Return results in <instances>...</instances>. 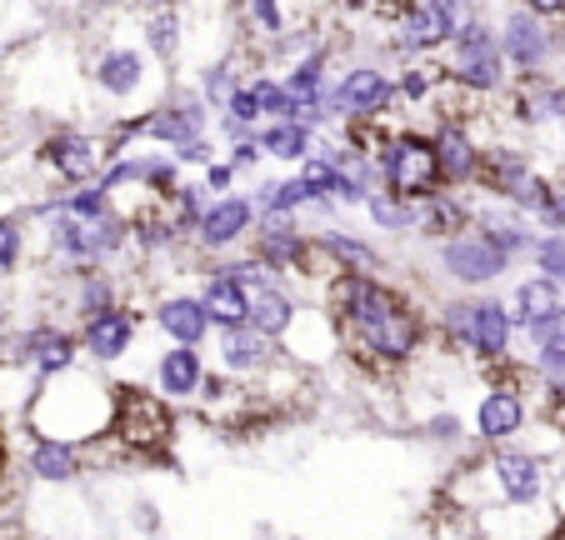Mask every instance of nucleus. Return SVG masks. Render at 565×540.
Here are the masks:
<instances>
[{"mask_svg":"<svg viewBox=\"0 0 565 540\" xmlns=\"http://www.w3.org/2000/svg\"><path fill=\"white\" fill-rule=\"evenodd\" d=\"M416 431H420V441H430V445H466V441H470V421H460L450 405H440V411L420 415Z\"/></svg>","mask_w":565,"mask_h":540,"instance_id":"nucleus-34","label":"nucleus"},{"mask_svg":"<svg viewBox=\"0 0 565 540\" xmlns=\"http://www.w3.org/2000/svg\"><path fill=\"white\" fill-rule=\"evenodd\" d=\"M525 346H551V340H565V306L561 310H551V316H545V320H535V326L531 330H525Z\"/></svg>","mask_w":565,"mask_h":540,"instance_id":"nucleus-40","label":"nucleus"},{"mask_svg":"<svg viewBox=\"0 0 565 540\" xmlns=\"http://www.w3.org/2000/svg\"><path fill=\"white\" fill-rule=\"evenodd\" d=\"M215 110L205 106V96L191 81H171V91L156 100V110L140 116V146L150 150H181L185 140L211 136Z\"/></svg>","mask_w":565,"mask_h":540,"instance_id":"nucleus-15","label":"nucleus"},{"mask_svg":"<svg viewBox=\"0 0 565 540\" xmlns=\"http://www.w3.org/2000/svg\"><path fill=\"white\" fill-rule=\"evenodd\" d=\"M310 300L335 320L341 356L355 371L401 381L430 350V300L416 296V286H406V280L331 271Z\"/></svg>","mask_w":565,"mask_h":540,"instance_id":"nucleus-1","label":"nucleus"},{"mask_svg":"<svg viewBox=\"0 0 565 540\" xmlns=\"http://www.w3.org/2000/svg\"><path fill=\"white\" fill-rule=\"evenodd\" d=\"M110 441L126 460L156 466L171 460L175 441H181V405H171L166 395H156L146 381H120L116 375V425Z\"/></svg>","mask_w":565,"mask_h":540,"instance_id":"nucleus-5","label":"nucleus"},{"mask_svg":"<svg viewBox=\"0 0 565 540\" xmlns=\"http://www.w3.org/2000/svg\"><path fill=\"white\" fill-rule=\"evenodd\" d=\"M201 186H205L211 195H231V191H241V170H235L231 160L221 156V160H211V166L201 170Z\"/></svg>","mask_w":565,"mask_h":540,"instance_id":"nucleus-38","label":"nucleus"},{"mask_svg":"<svg viewBox=\"0 0 565 540\" xmlns=\"http://www.w3.org/2000/svg\"><path fill=\"white\" fill-rule=\"evenodd\" d=\"M225 160H231L235 170H241V180H250L260 166H266V150H260V140H241V146H225Z\"/></svg>","mask_w":565,"mask_h":540,"instance_id":"nucleus-39","label":"nucleus"},{"mask_svg":"<svg viewBox=\"0 0 565 540\" xmlns=\"http://www.w3.org/2000/svg\"><path fill=\"white\" fill-rule=\"evenodd\" d=\"M446 71H450V81L456 85H466L470 96H480V100H495V96H505L511 91V65H505V55H501V35H495V15L491 11H480L476 21L466 25V31L456 35V41L446 45Z\"/></svg>","mask_w":565,"mask_h":540,"instance_id":"nucleus-9","label":"nucleus"},{"mask_svg":"<svg viewBox=\"0 0 565 540\" xmlns=\"http://www.w3.org/2000/svg\"><path fill=\"white\" fill-rule=\"evenodd\" d=\"M541 405L531 391V371L525 360H511L501 371L480 375V395L470 405V445H515L535 425Z\"/></svg>","mask_w":565,"mask_h":540,"instance_id":"nucleus-6","label":"nucleus"},{"mask_svg":"<svg viewBox=\"0 0 565 540\" xmlns=\"http://www.w3.org/2000/svg\"><path fill=\"white\" fill-rule=\"evenodd\" d=\"M375 166H381V186L391 195H406V201L426 205L430 195L446 191L440 180V156H436V136L426 126H411V120H395L385 130L381 150H375Z\"/></svg>","mask_w":565,"mask_h":540,"instance_id":"nucleus-7","label":"nucleus"},{"mask_svg":"<svg viewBox=\"0 0 565 540\" xmlns=\"http://www.w3.org/2000/svg\"><path fill=\"white\" fill-rule=\"evenodd\" d=\"M116 160V146H110L106 126H51L41 140H35V166L45 170L55 191H75V186H90V180L106 176V166Z\"/></svg>","mask_w":565,"mask_h":540,"instance_id":"nucleus-8","label":"nucleus"},{"mask_svg":"<svg viewBox=\"0 0 565 540\" xmlns=\"http://www.w3.org/2000/svg\"><path fill=\"white\" fill-rule=\"evenodd\" d=\"M221 116H231V120H241V126H250V130H260L266 126V116H260V106H256V91H250V81L235 91L231 100H225V110Z\"/></svg>","mask_w":565,"mask_h":540,"instance_id":"nucleus-37","label":"nucleus"},{"mask_svg":"<svg viewBox=\"0 0 565 540\" xmlns=\"http://www.w3.org/2000/svg\"><path fill=\"white\" fill-rule=\"evenodd\" d=\"M525 371L535 381H565V340H551V346H535L525 356Z\"/></svg>","mask_w":565,"mask_h":540,"instance_id":"nucleus-36","label":"nucleus"},{"mask_svg":"<svg viewBox=\"0 0 565 540\" xmlns=\"http://www.w3.org/2000/svg\"><path fill=\"white\" fill-rule=\"evenodd\" d=\"M31 261H35L31 215H25V211H0V286L21 276Z\"/></svg>","mask_w":565,"mask_h":540,"instance_id":"nucleus-32","label":"nucleus"},{"mask_svg":"<svg viewBox=\"0 0 565 540\" xmlns=\"http://www.w3.org/2000/svg\"><path fill=\"white\" fill-rule=\"evenodd\" d=\"M476 205H480V195H470V191H440V195H430V201L420 205L416 241L440 245V241H450V235L470 231V225H476Z\"/></svg>","mask_w":565,"mask_h":540,"instance_id":"nucleus-27","label":"nucleus"},{"mask_svg":"<svg viewBox=\"0 0 565 540\" xmlns=\"http://www.w3.org/2000/svg\"><path fill=\"white\" fill-rule=\"evenodd\" d=\"M205 371H211V350L201 346H166L140 366L136 381H146L156 395H166L171 405H195L201 401V385H205Z\"/></svg>","mask_w":565,"mask_h":540,"instance_id":"nucleus-19","label":"nucleus"},{"mask_svg":"<svg viewBox=\"0 0 565 540\" xmlns=\"http://www.w3.org/2000/svg\"><path fill=\"white\" fill-rule=\"evenodd\" d=\"M361 215L371 221V231L391 235V241H416V231H420V205L406 201V195H391V191H375Z\"/></svg>","mask_w":565,"mask_h":540,"instance_id":"nucleus-31","label":"nucleus"},{"mask_svg":"<svg viewBox=\"0 0 565 540\" xmlns=\"http://www.w3.org/2000/svg\"><path fill=\"white\" fill-rule=\"evenodd\" d=\"M25 431L51 435V441H71L81 451L100 445L116 425V375L96 371V366H75L65 375L41 381L35 401L25 405Z\"/></svg>","mask_w":565,"mask_h":540,"instance_id":"nucleus-2","label":"nucleus"},{"mask_svg":"<svg viewBox=\"0 0 565 540\" xmlns=\"http://www.w3.org/2000/svg\"><path fill=\"white\" fill-rule=\"evenodd\" d=\"M6 116H11V96H6V81H0V130H6Z\"/></svg>","mask_w":565,"mask_h":540,"instance_id":"nucleus-43","label":"nucleus"},{"mask_svg":"<svg viewBox=\"0 0 565 540\" xmlns=\"http://www.w3.org/2000/svg\"><path fill=\"white\" fill-rule=\"evenodd\" d=\"M86 451L71 441H51V435H35L21 425V470L35 486H75L86 476Z\"/></svg>","mask_w":565,"mask_h":540,"instance_id":"nucleus-21","label":"nucleus"},{"mask_svg":"<svg viewBox=\"0 0 565 540\" xmlns=\"http://www.w3.org/2000/svg\"><path fill=\"white\" fill-rule=\"evenodd\" d=\"M195 290H201V300H205V310H211L215 330L250 326V290L231 276V265H225V261H201V271H195Z\"/></svg>","mask_w":565,"mask_h":540,"instance_id":"nucleus-22","label":"nucleus"},{"mask_svg":"<svg viewBox=\"0 0 565 540\" xmlns=\"http://www.w3.org/2000/svg\"><path fill=\"white\" fill-rule=\"evenodd\" d=\"M286 356L296 360V366H306V371H320V366L341 360V330H335V320L326 316L316 300L300 310L296 330L286 336Z\"/></svg>","mask_w":565,"mask_h":540,"instance_id":"nucleus-25","label":"nucleus"},{"mask_svg":"<svg viewBox=\"0 0 565 540\" xmlns=\"http://www.w3.org/2000/svg\"><path fill=\"white\" fill-rule=\"evenodd\" d=\"M86 75H90V91L100 96V106H110V120H130L156 110V100L175 81L140 41H106Z\"/></svg>","mask_w":565,"mask_h":540,"instance_id":"nucleus-4","label":"nucleus"},{"mask_svg":"<svg viewBox=\"0 0 565 540\" xmlns=\"http://www.w3.org/2000/svg\"><path fill=\"white\" fill-rule=\"evenodd\" d=\"M505 306H511V316H515V330L525 336L535 320H545L551 310L565 306V290L555 286V280H545V276H535L531 271V276H521L511 290H505Z\"/></svg>","mask_w":565,"mask_h":540,"instance_id":"nucleus-30","label":"nucleus"},{"mask_svg":"<svg viewBox=\"0 0 565 540\" xmlns=\"http://www.w3.org/2000/svg\"><path fill=\"white\" fill-rule=\"evenodd\" d=\"M146 320H150V330H156L166 346H201V350H211V340H215L211 310H205L201 290H191V286L150 290Z\"/></svg>","mask_w":565,"mask_h":540,"instance_id":"nucleus-18","label":"nucleus"},{"mask_svg":"<svg viewBox=\"0 0 565 540\" xmlns=\"http://www.w3.org/2000/svg\"><path fill=\"white\" fill-rule=\"evenodd\" d=\"M146 300L150 296H130L120 300V306L100 310V316L81 320L75 326V336H81V356H86V366H96V371H136V350H140V330L150 326L146 320Z\"/></svg>","mask_w":565,"mask_h":540,"instance_id":"nucleus-13","label":"nucleus"},{"mask_svg":"<svg viewBox=\"0 0 565 540\" xmlns=\"http://www.w3.org/2000/svg\"><path fill=\"white\" fill-rule=\"evenodd\" d=\"M495 35H501V55H505L515 81H535V75L561 71L565 45H561L555 21H541L535 11H525L521 0H501V11H495Z\"/></svg>","mask_w":565,"mask_h":540,"instance_id":"nucleus-11","label":"nucleus"},{"mask_svg":"<svg viewBox=\"0 0 565 540\" xmlns=\"http://www.w3.org/2000/svg\"><path fill=\"white\" fill-rule=\"evenodd\" d=\"M430 271H436L450 290H470V296H476V290L501 286V280L515 271V261L491 241V235L480 231V225H470V231L430 245Z\"/></svg>","mask_w":565,"mask_h":540,"instance_id":"nucleus-12","label":"nucleus"},{"mask_svg":"<svg viewBox=\"0 0 565 540\" xmlns=\"http://www.w3.org/2000/svg\"><path fill=\"white\" fill-rule=\"evenodd\" d=\"M0 41H6V21H0Z\"/></svg>","mask_w":565,"mask_h":540,"instance_id":"nucleus-45","label":"nucleus"},{"mask_svg":"<svg viewBox=\"0 0 565 540\" xmlns=\"http://www.w3.org/2000/svg\"><path fill=\"white\" fill-rule=\"evenodd\" d=\"M306 306L310 300L300 296L290 280H270V286L250 290V326H256L260 336L280 340V350H286V336L296 330V320H300V310Z\"/></svg>","mask_w":565,"mask_h":540,"instance_id":"nucleus-26","label":"nucleus"},{"mask_svg":"<svg viewBox=\"0 0 565 540\" xmlns=\"http://www.w3.org/2000/svg\"><path fill=\"white\" fill-rule=\"evenodd\" d=\"M531 271L565 290V235L561 231H541V241L531 251Z\"/></svg>","mask_w":565,"mask_h":540,"instance_id":"nucleus-35","label":"nucleus"},{"mask_svg":"<svg viewBox=\"0 0 565 540\" xmlns=\"http://www.w3.org/2000/svg\"><path fill=\"white\" fill-rule=\"evenodd\" d=\"M250 91H256V106H260V116H266V126H270V120H300L296 116V100H290L286 81H280L276 71H256V75H250Z\"/></svg>","mask_w":565,"mask_h":540,"instance_id":"nucleus-33","label":"nucleus"},{"mask_svg":"<svg viewBox=\"0 0 565 540\" xmlns=\"http://www.w3.org/2000/svg\"><path fill=\"white\" fill-rule=\"evenodd\" d=\"M316 255L326 271H361V276H385V251L361 231H345V225H326V231H310Z\"/></svg>","mask_w":565,"mask_h":540,"instance_id":"nucleus-23","label":"nucleus"},{"mask_svg":"<svg viewBox=\"0 0 565 540\" xmlns=\"http://www.w3.org/2000/svg\"><path fill=\"white\" fill-rule=\"evenodd\" d=\"M525 170H535V156L525 150V140L491 136V140H486V156H480L476 195H480V201H505Z\"/></svg>","mask_w":565,"mask_h":540,"instance_id":"nucleus-24","label":"nucleus"},{"mask_svg":"<svg viewBox=\"0 0 565 540\" xmlns=\"http://www.w3.org/2000/svg\"><path fill=\"white\" fill-rule=\"evenodd\" d=\"M260 225V211L250 201V191H231V195H211L201 225L191 235V255L195 261H225V255L246 251L250 235Z\"/></svg>","mask_w":565,"mask_h":540,"instance_id":"nucleus-17","label":"nucleus"},{"mask_svg":"<svg viewBox=\"0 0 565 540\" xmlns=\"http://www.w3.org/2000/svg\"><path fill=\"white\" fill-rule=\"evenodd\" d=\"M515 316L505 306V296H491V290H476L466 310V340H460V360H466L476 375L501 371L515 360Z\"/></svg>","mask_w":565,"mask_h":540,"instance_id":"nucleus-14","label":"nucleus"},{"mask_svg":"<svg viewBox=\"0 0 565 540\" xmlns=\"http://www.w3.org/2000/svg\"><path fill=\"white\" fill-rule=\"evenodd\" d=\"M535 225H541V231H561V235H565V176L555 180V201L545 205V215H541Z\"/></svg>","mask_w":565,"mask_h":540,"instance_id":"nucleus-41","label":"nucleus"},{"mask_svg":"<svg viewBox=\"0 0 565 540\" xmlns=\"http://www.w3.org/2000/svg\"><path fill=\"white\" fill-rule=\"evenodd\" d=\"M140 21V45H146L150 55H156L166 71L171 65H181V51H185V15L175 0H166V6H150V11L136 15Z\"/></svg>","mask_w":565,"mask_h":540,"instance_id":"nucleus-28","label":"nucleus"},{"mask_svg":"<svg viewBox=\"0 0 565 540\" xmlns=\"http://www.w3.org/2000/svg\"><path fill=\"white\" fill-rule=\"evenodd\" d=\"M256 140H260V150H266V166H290L296 170L300 160L316 156L320 130L306 126V120H270V126L256 130Z\"/></svg>","mask_w":565,"mask_h":540,"instance_id":"nucleus-29","label":"nucleus"},{"mask_svg":"<svg viewBox=\"0 0 565 540\" xmlns=\"http://www.w3.org/2000/svg\"><path fill=\"white\" fill-rule=\"evenodd\" d=\"M450 496L466 510H531L551 496V460L531 445H486L470 466L456 470Z\"/></svg>","mask_w":565,"mask_h":540,"instance_id":"nucleus-3","label":"nucleus"},{"mask_svg":"<svg viewBox=\"0 0 565 540\" xmlns=\"http://www.w3.org/2000/svg\"><path fill=\"white\" fill-rule=\"evenodd\" d=\"M555 75H561V81H565V55H561V71H555Z\"/></svg>","mask_w":565,"mask_h":540,"instance_id":"nucleus-44","label":"nucleus"},{"mask_svg":"<svg viewBox=\"0 0 565 540\" xmlns=\"http://www.w3.org/2000/svg\"><path fill=\"white\" fill-rule=\"evenodd\" d=\"M395 106H401V91H395V75L385 61H351L331 85V110L345 126L395 120Z\"/></svg>","mask_w":565,"mask_h":540,"instance_id":"nucleus-16","label":"nucleus"},{"mask_svg":"<svg viewBox=\"0 0 565 540\" xmlns=\"http://www.w3.org/2000/svg\"><path fill=\"white\" fill-rule=\"evenodd\" d=\"M280 360H286L280 340L260 336L256 326L215 330V340H211V366L225 375H235V381H246V385H256L266 371H276Z\"/></svg>","mask_w":565,"mask_h":540,"instance_id":"nucleus-20","label":"nucleus"},{"mask_svg":"<svg viewBox=\"0 0 565 540\" xmlns=\"http://www.w3.org/2000/svg\"><path fill=\"white\" fill-rule=\"evenodd\" d=\"M551 506H555V520H565V470L555 476V486H551Z\"/></svg>","mask_w":565,"mask_h":540,"instance_id":"nucleus-42","label":"nucleus"},{"mask_svg":"<svg viewBox=\"0 0 565 540\" xmlns=\"http://www.w3.org/2000/svg\"><path fill=\"white\" fill-rule=\"evenodd\" d=\"M0 360H15L35 381H51V375L75 371L86 356H81V336H75L71 320L41 310V316L25 320V326L0 330Z\"/></svg>","mask_w":565,"mask_h":540,"instance_id":"nucleus-10","label":"nucleus"}]
</instances>
